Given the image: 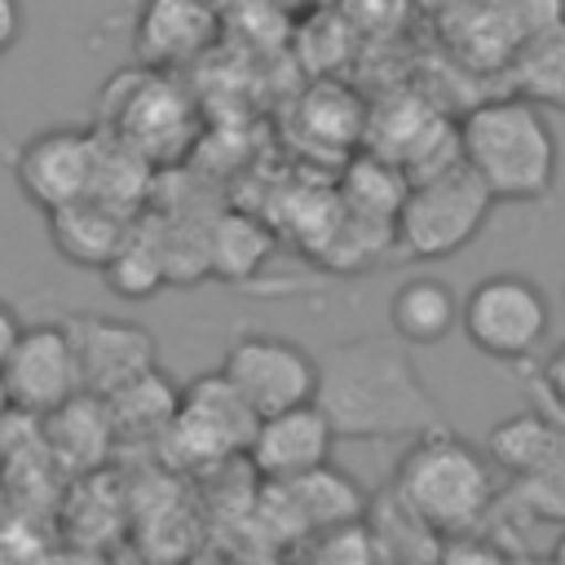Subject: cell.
<instances>
[{"label": "cell", "mask_w": 565, "mask_h": 565, "mask_svg": "<svg viewBox=\"0 0 565 565\" xmlns=\"http://www.w3.org/2000/svg\"><path fill=\"white\" fill-rule=\"evenodd\" d=\"M486 455L508 477L530 481V477H539V472H547L565 459V424L552 419V415H534V411L508 415L486 437Z\"/></svg>", "instance_id": "cell-17"}, {"label": "cell", "mask_w": 565, "mask_h": 565, "mask_svg": "<svg viewBox=\"0 0 565 565\" xmlns=\"http://www.w3.org/2000/svg\"><path fill=\"white\" fill-rule=\"evenodd\" d=\"M13 411V402H9V388H4V375H0V419Z\"/></svg>", "instance_id": "cell-32"}, {"label": "cell", "mask_w": 565, "mask_h": 565, "mask_svg": "<svg viewBox=\"0 0 565 565\" xmlns=\"http://www.w3.org/2000/svg\"><path fill=\"white\" fill-rule=\"evenodd\" d=\"M274 252V238L269 230L252 216V212H216L212 225H207V265H212V278H225V282H247L265 269Z\"/></svg>", "instance_id": "cell-19"}, {"label": "cell", "mask_w": 565, "mask_h": 565, "mask_svg": "<svg viewBox=\"0 0 565 565\" xmlns=\"http://www.w3.org/2000/svg\"><path fill=\"white\" fill-rule=\"evenodd\" d=\"M459 159L486 181L494 203H539L556 190L561 146L539 102L508 93L477 102L459 128Z\"/></svg>", "instance_id": "cell-2"}, {"label": "cell", "mask_w": 565, "mask_h": 565, "mask_svg": "<svg viewBox=\"0 0 565 565\" xmlns=\"http://www.w3.org/2000/svg\"><path fill=\"white\" fill-rule=\"evenodd\" d=\"M512 565H556L552 556H512Z\"/></svg>", "instance_id": "cell-31"}, {"label": "cell", "mask_w": 565, "mask_h": 565, "mask_svg": "<svg viewBox=\"0 0 565 565\" xmlns=\"http://www.w3.org/2000/svg\"><path fill=\"white\" fill-rule=\"evenodd\" d=\"M106 278V287L119 296V300H150L159 287H168V269H163V256H159V243L146 225V216L137 212L128 238L119 243V252L97 269Z\"/></svg>", "instance_id": "cell-21"}, {"label": "cell", "mask_w": 565, "mask_h": 565, "mask_svg": "<svg viewBox=\"0 0 565 565\" xmlns=\"http://www.w3.org/2000/svg\"><path fill=\"white\" fill-rule=\"evenodd\" d=\"M0 375H4L13 411H22V415H53L71 397L84 393L79 358H75L66 322L22 327V335H18L13 353L4 358Z\"/></svg>", "instance_id": "cell-9"}, {"label": "cell", "mask_w": 565, "mask_h": 565, "mask_svg": "<svg viewBox=\"0 0 565 565\" xmlns=\"http://www.w3.org/2000/svg\"><path fill=\"white\" fill-rule=\"evenodd\" d=\"M494 459L450 424L415 437L393 472V499L441 539L477 530L494 508Z\"/></svg>", "instance_id": "cell-3"}, {"label": "cell", "mask_w": 565, "mask_h": 565, "mask_svg": "<svg viewBox=\"0 0 565 565\" xmlns=\"http://www.w3.org/2000/svg\"><path fill=\"white\" fill-rule=\"evenodd\" d=\"M437 565H512V552L499 547L494 539L477 534V530H463V534H446L441 539Z\"/></svg>", "instance_id": "cell-25"}, {"label": "cell", "mask_w": 565, "mask_h": 565, "mask_svg": "<svg viewBox=\"0 0 565 565\" xmlns=\"http://www.w3.org/2000/svg\"><path fill=\"white\" fill-rule=\"evenodd\" d=\"M459 309H463V300L455 296V287L446 278L415 274L388 296V327L397 340L428 349V344H441L459 327Z\"/></svg>", "instance_id": "cell-16"}, {"label": "cell", "mask_w": 565, "mask_h": 565, "mask_svg": "<svg viewBox=\"0 0 565 565\" xmlns=\"http://www.w3.org/2000/svg\"><path fill=\"white\" fill-rule=\"evenodd\" d=\"M18 335H22V318H18V309H13L9 300H0V366H4V358L13 353Z\"/></svg>", "instance_id": "cell-29"}, {"label": "cell", "mask_w": 565, "mask_h": 565, "mask_svg": "<svg viewBox=\"0 0 565 565\" xmlns=\"http://www.w3.org/2000/svg\"><path fill=\"white\" fill-rule=\"evenodd\" d=\"M274 486H278L291 521L305 525V530L322 534V530L353 525V521L366 516V490L349 472H340L331 463H322V468H313V472H305L296 481H274Z\"/></svg>", "instance_id": "cell-15"}, {"label": "cell", "mask_w": 565, "mask_h": 565, "mask_svg": "<svg viewBox=\"0 0 565 565\" xmlns=\"http://www.w3.org/2000/svg\"><path fill=\"white\" fill-rule=\"evenodd\" d=\"M221 371L260 419L318 397V358L287 335L247 331L230 340Z\"/></svg>", "instance_id": "cell-7"}, {"label": "cell", "mask_w": 565, "mask_h": 565, "mask_svg": "<svg viewBox=\"0 0 565 565\" xmlns=\"http://www.w3.org/2000/svg\"><path fill=\"white\" fill-rule=\"evenodd\" d=\"M539 388H543V397H547V415L565 424V340L543 358V366H539Z\"/></svg>", "instance_id": "cell-27"}, {"label": "cell", "mask_w": 565, "mask_h": 565, "mask_svg": "<svg viewBox=\"0 0 565 565\" xmlns=\"http://www.w3.org/2000/svg\"><path fill=\"white\" fill-rule=\"evenodd\" d=\"M318 565H380L375 534H371L362 521H353V525H335V530H322Z\"/></svg>", "instance_id": "cell-24"}, {"label": "cell", "mask_w": 565, "mask_h": 565, "mask_svg": "<svg viewBox=\"0 0 565 565\" xmlns=\"http://www.w3.org/2000/svg\"><path fill=\"white\" fill-rule=\"evenodd\" d=\"M459 331L490 362H525L547 344V331H552L547 291L516 269L486 274L463 296Z\"/></svg>", "instance_id": "cell-5"}, {"label": "cell", "mask_w": 565, "mask_h": 565, "mask_svg": "<svg viewBox=\"0 0 565 565\" xmlns=\"http://www.w3.org/2000/svg\"><path fill=\"white\" fill-rule=\"evenodd\" d=\"M499 4L508 9V18L521 31V40L565 26V0H499Z\"/></svg>", "instance_id": "cell-26"}, {"label": "cell", "mask_w": 565, "mask_h": 565, "mask_svg": "<svg viewBox=\"0 0 565 565\" xmlns=\"http://www.w3.org/2000/svg\"><path fill=\"white\" fill-rule=\"evenodd\" d=\"M256 424L260 415L247 406V397L225 380V371H212L181 388V411L168 424V441L185 459L212 463V459L247 455Z\"/></svg>", "instance_id": "cell-8"}, {"label": "cell", "mask_w": 565, "mask_h": 565, "mask_svg": "<svg viewBox=\"0 0 565 565\" xmlns=\"http://www.w3.org/2000/svg\"><path fill=\"white\" fill-rule=\"evenodd\" d=\"M22 31H26V9H22V0H0V57H4L9 49H18Z\"/></svg>", "instance_id": "cell-28"}, {"label": "cell", "mask_w": 565, "mask_h": 565, "mask_svg": "<svg viewBox=\"0 0 565 565\" xmlns=\"http://www.w3.org/2000/svg\"><path fill=\"white\" fill-rule=\"evenodd\" d=\"M44 221H49V243H53V252L66 265L102 269L119 252V243L128 238V230H132L137 216H128V212H119V207L84 194L75 203H62V207L44 212Z\"/></svg>", "instance_id": "cell-14"}, {"label": "cell", "mask_w": 565, "mask_h": 565, "mask_svg": "<svg viewBox=\"0 0 565 565\" xmlns=\"http://www.w3.org/2000/svg\"><path fill=\"white\" fill-rule=\"evenodd\" d=\"M406 185H411V177L393 159L366 154V159H353L344 172V203L353 207V216H371V221L393 225V216L406 199Z\"/></svg>", "instance_id": "cell-23"}, {"label": "cell", "mask_w": 565, "mask_h": 565, "mask_svg": "<svg viewBox=\"0 0 565 565\" xmlns=\"http://www.w3.org/2000/svg\"><path fill=\"white\" fill-rule=\"evenodd\" d=\"M490 207H494V194L486 190V181L463 159H455L406 185V199L393 216V243L411 260L459 256L486 230Z\"/></svg>", "instance_id": "cell-4"}, {"label": "cell", "mask_w": 565, "mask_h": 565, "mask_svg": "<svg viewBox=\"0 0 565 565\" xmlns=\"http://www.w3.org/2000/svg\"><path fill=\"white\" fill-rule=\"evenodd\" d=\"M221 31L216 0H141L132 22L137 62L150 71H177L194 62Z\"/></svg>", "instance_id": "cell-13"}, {"label": "cell", "mask_w": 565, "mask_h": 565, "mask_svg": "<svg viewBox=\"0 0 565 565\" xmlns=\"http://www.w3.org/2000/svg\"><path fill=\"white\" fill-rule=\"evenodd\" d=\"M411 344L397 335H353L318 358V406L327 411L335 437L388 441L424 437L446 428V411L424 384Z\"/></svg>", "instance_id": "cell-1"}, {"label": "cell", "mask_w": 565, "mask_h": 565, "mask_svg": "<svg viewBox=\"0 0 565 565\" xmlns=\"http://www.w3.org/2000/svg\"><path fill=\"white\" fill-rule=\"evenodd\" d=\"M93 154H97V128H75V124L40 128L18 146L13 181L31 207L53 212L88 194Z\"/></svg>", "instance_id": "cell-10"}, {"label": "cell", "mask_w": 565, "mask_h": 565, "mask_svg": "<svg viewBox=\"0 0 565 565\" xmlns=\"http://www.w3.org/2000/svg\"><path fill=\"white\" fill-rule=\"evenodd\" d=\"M106 128L137 146L150 163H172L194 137V115L168 71H119L106 88Z\"/></svg>", "instance_id": "cell-6"}, {"label": "cell", "mask_w": 565, "mask_h": 565, "mask_svg": "<svg viewBox=\"0 0 565 565\" xmlns=\"http://www.w3.org/2000/svg\"><path fill=\"white\" fill-rule=\"evenodd\" d=\"M547 556H552L556 565H565V530L556 534V543H552V552H547Z\"/></svg>", "instance_id": "cell-30"}, {"label": "cell", "mask_w": 565, "mask_h": 565, "mask_svg": "<svg viewBox=\"0 0 565 565\" xmlns=\"http://www.w3.org/2000/svg\"><path fill=\"white\" fill-rule=\"evenodd\" d=\"M150 172H154V163L137 146L115 137L110 128H97V154H93V181H88L93 199L137 216L150 194Z\"/></svg>", "instance_id": "cell-18"}, {"label": "cell", "mask_w": 565, "mask_h": 565, "mask_svg": "<svg viewBox=\"0 0 565 565\" xmlns=\"http://www.w3.org/2000/svg\"><path fill=\"white\" fill-rule=\"evenodd\" d=\"M335 441L340 437H335L327 411L318 402H305V406L265 415L252 433L247 459L265 481H296V477L331 463Z\"/></svg>", "instance_id": "cell-12"}, {"label": "cell", "mask_w": 565, "mask_h": 565, "mask_svg": "<svg viewBox=\"0 0 565 565\" xmlns=\"http://www.w3.org/2000/svg\"><path fill=\"white\" fill-rule=\"evenodd\" d=\"M66 331L79 358L84 393L93 397H110L159 366V340L141 322H124L110 313H71Z\"/></svg>", "instance_id": "cell-11"}, {"label": "cell", "mask_w": 565, "mask_h": 565, "mask_svg": "<svg viewBox=\"0 0 565 565\" xmlns=\"http://www.w3.org/2000/svg\"><path fill=\"white\" fill-rule=\"evenodd\" d=\"M508 84L512 93L565 110V26L525 35L508 62Z\"/></svg>", "instance_id": "cell-20"}, {"label": "cell", "mask_w": 565, "mask_h": 565, "mask_svg": "<svg viewBox=\"0 0 565 565\" xmlns=\"http://www.w3.org/2000/svg\"><path fill=\"white\" fill-rule=\"evenodd\" d=\"M106 402V411H110V419H115V428H141V433H168V424L177 419V411H181V388L154 366V371H146L141 380H132V384H124L119 393H110V397H102Z\"/></svg>", "instance_id": "cell-22"}]
</instances>
